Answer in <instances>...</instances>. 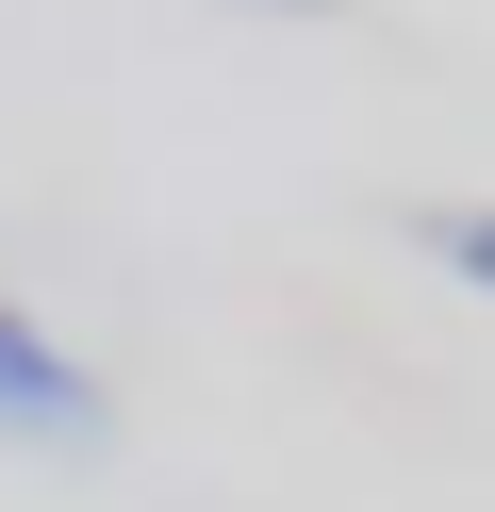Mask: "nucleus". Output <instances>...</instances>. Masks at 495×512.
Wrapping results in <instances>:
<instances>
[{"mask_svg": "<svg viewBox=\"0 0 495 512\" xmlns=\"http://www.w3.org/2000/svg\"><path fill=\"white\" fill-rule=\"evenodd\" d=\"M0 430H33V446H99V380L66 364L33 314H0Z\"/></svg>", "mask_w": 495, "mask_h": 512, "instance_id": "nucleus-1", "label": "nucleus"}, {"mask_svg": "<svg viewBox=\"0 0 495 512\" xmlns=\"http://www.w3.org/2000/svg\"><path fill=\"white\" fill-rule=\"evenodd\" d=\"M248 17H330V0H248Z\"/></svg>", "mask_w": 495, "mask_h": 512, "instance_id": "nucleus-3", "label": "nucleus"}, {"mask_svg": "<svg viewBox=\"0 0 495 512\" xmlns=\"http://www.w3.org/2000/svg\"><path fill=\"white\" fill-rule=\"evenodd\" d=\"M413 248H429V265H462V281L495 298V199H479V215H462V199H446V215H413Z\"/></svg>", "mask_w": 495, "mask_h": 512, "instance_id": "nucleus-2", "label": "nucleus"}]
</instances>
